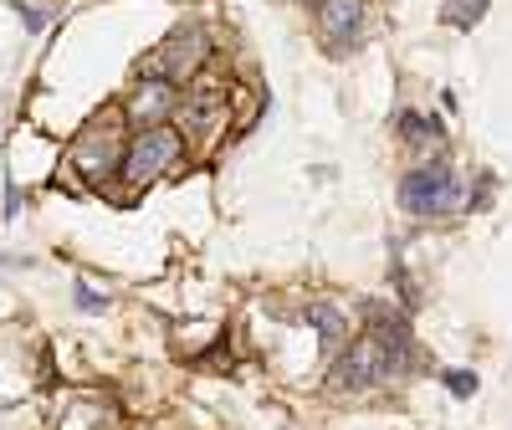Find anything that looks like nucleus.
<instances>
[{"mask_svg":"<svg viewBox=\"0 0 512 430\" xmlns=\"http://www.w3.org/2000/svg\"><path fill=\"white\" fill-rule=\"evenodd\" d=\"M77 308H82V313H103V297H98L88 282H77Z\"/></svg>","mask_w":512,"mask_h":430,"instance_id":"14","label":"nucleus"},{"mask_svg":"<svg viewBox=\"0 0 512 430\" xmlns=\"http://www.w3.org/2000/svg\"><path fill=\"white\" fill-rule=\"evenodd\" d=\"M210 57V41H205V31L190 21V26H175L169 31L159 47L144 57V77H154V82H169V88H175V82H185V77H195L200 72V62Z\"/></svg>","mask_w":512,"mask_h":430,"instance_id":"1","label":"nucleus"},{"mask_svg":"<svg viewBox=\"0 0 512 430\" xmlns=\"http://www.w3.org/2000/svg\"><path fill=\"white\" fill-rule=\"evenodd\" d=\"M180 149H185L180 128H169V123L144 128V134H139V139H128V149H123V180H128V185H149V180H159L164 169L180 159Z\"/></svg>","mask_w":512,"mask_h":430,"instance_id":"4","label":"nucleus"},{"mask_svg":"<svg viewBox=\"0 0 512 430\" xmlns=\"http://www.w3.org/2000/svg\"><path fill=\"white\" fill-rule=\"evenodd\" d=\"M221 98H226V93H221V82H205L200 93L185 98V128H190V134H205V128H216V118L226 113Z\"/></svg>","mask_w":512,"mask_h":430,"instance_id":"9","label":"nucleus"},{"mask_svg":"<svg viewBox=\"0 0 512 430\" xmlns=\"http://www.w3.org/2000/svg\"><path fill=\"white\" fill-rule=\"evenodd\" d=\"M21 21H26V31H41V26H47V16H41L36 6H21Z\"/></svg>","mask_w":512,"mask_h":430,"instance_id":"15","label":"nucleus"},{"mask_svg":"<svg viewBox=\"0 0 512 430\" xmlns=\"http://www.w3.org/2000/svg\"><path fill=\"white\" fill-rule=\"evenodd\" d=\"M308 318H313V328L323 333V343H328V349H333V343H338V338H344V333H349V323H344V313H338L333 303H313V308H308Z\"/></svg>","mask_w":512,"mask_h":430,"instance_id":"11","label":"nucleus"},{"mask_svg":"<svg viewBox=\"0 0 512 430\" xmlns=\"http://www.w3.org/2000/svg\"><path fill=\"white\" fill-rule=\"evenodd\" d=\"M318 31L328 36V47H354L359 31H364V0H323Z\"/></svg>","mask_w":512,"mask_h":430,"instance_id":"7","label":"nucleus"},{"mask_svg":"<svg viewBox=\"0 0 512 430\" xmlns=\"http://www.w3.org/2000/svg\"><path fill=\"white\" fill-rule=\"evenodd\" d=\"M441 379L451 384V395H456V400H466V395H477V374H466V369H446Z\"/></svg>","mask_w":512,"mask_h":430,"instance_id":"13","label":"nucleus"},{"mask_svg":"<svg viewBox=\"0 0 512 430\" xmlns=\"http://www.w3.org/2000/svg\"><path fill=\"white\" fill-rule=\"evenodd\" d=\"M487 6H492V0H446V6H441V21L456 26V31H472V26L487 16Z\"/></svg>","mask_w":512,"mask_h":430,"instance_id":"10","label":"nucleus"},{"mask_svg":"<svg viewBox=\"0 0 512 430\" xmlns=\"http://www.w3.org/2000/svg\"><path fill=\"white\" fill-rule=\"evenodd\" d=\"M390 374L395 369H390V359H384L379 343L374 338H354L328 369V395H364V390H374V384H384Z\"/></svg>","mask_w":512,"mask_h":430,"instance_id":"3","label":"nucleus"},{"mask_svg":"<svg viewBox=\"0 0 512 430\" xmlns=\"http://www.w3.org/2000/svg\"><path fill=\"white\" fill-rule=\"evenodd\" d=\"M123 149L128 144H118L113 128H88V134L72 144V164L82 169V180H88V185H108L113 169H123Z\"/></svg>","mask_w":512,"mask_h":430,"instance_id":"5","label":"nucleus"},{"mask_svg":"<svg viewBox=\"0 0 512 430\" xmlns=\"http://www.w3.org/2000/svg\"><path fill=\"white\" fill-rule=\"evenodd\" d=\"M395 128H400L405 144H431V139H441V123H436V118H420V113H400Z\"/></svg>","mask_w":512,"mask_h":430,"instance_id":"12","label":"nucleus"},{"mask_svg":"<svg viewBox=\"0 0 512 430\" xmlns=\"http://www.w3.org/2000/svg\"><path fill=\"white\" fill-rule=\"evenodd\" d=\"M400 205L410 215H456L466 205V185L456 180L451 164H425L400 185Z\"/></svg>","mask_w":512,"mask_h":430,"instance_id":"2","label":"nucleus"},{"mask_svg":"<svg viewBox=\"0 0 512 430\" xmlns=\"http://www.w3.org/2000/svg\"><path fill=\"white\" fill-rule=\"evenodd\" d=\"M369 338L384 349V359H390V369H395V374H400V369L410 364V354H415V338H410L405 313L384 308V303H374V313H369Z\"/></svg>","mask_w":512,"mask_h":430,"instance_id":"6","label":"nucleus"},{"mask_svg":"<svg viewBox=\"0 0 512 430\" xmlns=\"http://www.w3.org/2000/svg\"><path fill=\"white\" fill-rule=\"evenodd\" d=\"M169 108H175V88H169V82H154V77H144V82H139V93L128 98V118L144 123V128L164 123Z\"/></svg>","mask_w":512,"mask_h":430,"instance_id":"8","label":"nucleus"}]
</instances>
